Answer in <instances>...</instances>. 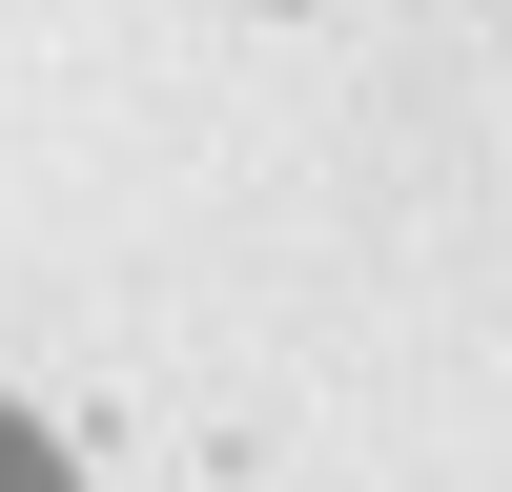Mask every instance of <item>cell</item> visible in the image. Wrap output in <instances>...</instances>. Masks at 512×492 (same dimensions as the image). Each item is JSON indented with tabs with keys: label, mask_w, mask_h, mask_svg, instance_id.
<instances>
[{
	"label": "cell",
	"mask_w": 512,
	"mask_h": 492,
	"mask_svg": "<svg viewBox=\"0 0 512 492\" xmlns=\"http://www.w3.org/2000/svg\"><path fill=\"white\" fill-rule=\"evenodd\" d=\"M0 492H82V472H62V451H41V431H21V410H0Z\"/></svg>",
	"instance_id": "cell-1"
}]
</instances>
